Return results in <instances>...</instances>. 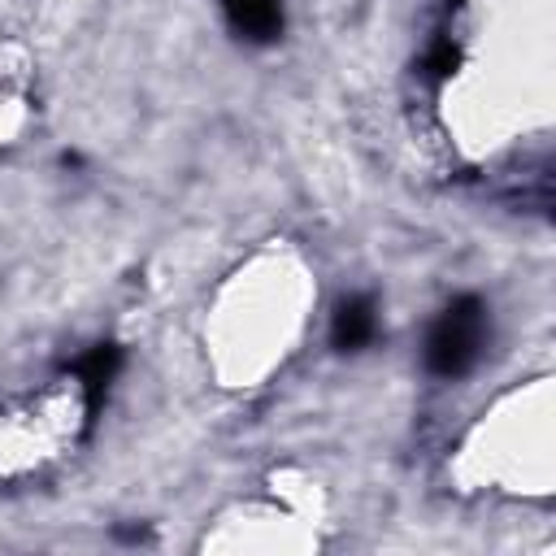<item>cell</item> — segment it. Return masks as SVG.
I'll return each mask as SVG.
<instances>
[{
	"label": "cell",
	"mask_w": 556,
	"mask_h": 556,
	"mask_svg": "<svg viewBox=\"0 0 556 556\" xmlns=\"http://www.w3.org/2000/svg\"><path fill=\"white\" fill-rule=\"evenodd\" d=\"M117 369H122V348H113V343H96L91 352H83L74 361V374H78L83 395H87V417L100 413V404H104L109 382L117 378Z\"/></svg>",
	"instance_id": "2"
},
{
	"label": "cell",
	"mask_w": 556,
	"mask_h": 556,
	"mask_svg": "<svg viewBox=\"0 0 556 556\" xmlns=\"http://www.w3.org/2000/svg\"><path fill=\"white\" fill-rule=\"evenodd\" d=\"M482 343H486V304L478 295H460L434 317L426 334V369L439 378H460L482 356Z\"/></svg>",
	"instance_id": "1"
},
{
	"label": "cell",
	"mask_w": 556,
	"mask_h": 556,
	"mask_svg": "<svg viewBox=\"0 0 556 556\" xmlns=\"http://www.w3.org/2000/svg\"><path fill=\"white\" fill-rule=\"evenodd\" d=\"M426 65H430V74H434V78H447V74H452L456 65H460V48L443 39V43H434V48H430Z\"/></svg>",
	"instance_id": "5"
},
{
	"label": "cell",
	"mask_w": 556,
	"mask_h": 556,
	"mask_svg": "<svg viewBox=\"0 0 556 556\" xmlns=\"http://www.w3.org/2000/svg\"><path fill=\"white\" fill-rule=\"evenodd\" d=\"M378 330V317H374V300L369 295H348L339 308H334V321H330V343L339 352H361Z\"/></svg>",
	"instance_id": "3"
},
{
	"label": "cell",
	"mask_w": 556,
	"mask_h": 556,
	"mask_svg": "<svg viewBox=\"0 0 556 556\" xmlns=\"http://www.w3.org/2000/svg\"><path fill=\"white\" fill-rule=\"evenodd\" d=\"M230 26L252 39V43H269L282 35V0H222Z\"/></svg>",
	"instance_id": "4"
}]
</instances>
